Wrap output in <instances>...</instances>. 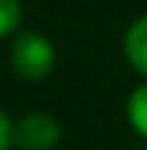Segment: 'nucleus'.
Masks as SVG:
<instances>
[{"instance_id": "obj_1", "label": "nucleus", "mask_w": 147, "mask_h": 150, "mask_svg": "<svg viewBox=\"0 0 147 150\" xmlns=\"http://www.w3.org/2000/svg\"><path fill=\"white\" fill-rule=\"evenodd\" d=\"M9 67L18 80H28V83L49 77L52 67H55L52 40L37 31H18L9 43Z\"/></svg>"}, {"instance_id": "obj_2", "label": "nucleus", "mask_w": 147, "mask_h": 150, "mask_svg": "<svg viewBox=\"0 0 147 150\" xmlns=\"http://www.w3.org/2000/svg\"><path fill=\"white\" fill-rule=\"evenodd\" d=\"M61 141V122L46 110H31L16 122L12 144L18 150H52Z\"/></svg>"}, {"instance_id": "obj_3", "label": "nucleus", "mask_w": 147, "mask_h": 150, "mask_svg": "<svg viewBox=\"0 0 147 150\" xmlns=\"http://www.w3.org/2000/svg\"><path fill=\"white\" fill-rule=\"evenodd\" d=\"M123 52H126V61L141 77H147V16H138L129 25L126 40H123Z\"/></svg>"}, {"instance_id": "obj_4", "label": "nucleus", "mask_w": 147, "mask_h": 150, "mask_svg": "<svg viewBox=\"0 0 147 150\" xmlns=\"http://www.w3.org/2000/svg\"><path fill=\"white\" fill-rule=\"evenodd\" d=\"M126 113H129L132 129H135L141 138H147V83H144V86H138V89L129 95Z\"/></svg>"}, {"instance_id": "obj_5", "label": "nucleus", "mask_w": 147, "mask_h": 150, "mask_svg": "<svg viewBox=\"0 0 147 150\" xmlns=\"http://www.w3.org/2000/svg\"><path fill=\"white\" fill-rule=\"evenodd\" d=\"M22 25V3L18 0H0V37H9Z\"/></svg>"}, {"instance_id": "obj_6", "label": "nucleus", "mask_w": 147, "mask_h": 150, "mask_svg": "<svg viewBox=\"0 0 147 150\" xmlns=\"http://www.w3.org/2000/svg\"><path fill=\"white\" fill-rule=\"evenodd\" d=\"M12 132H16V122L0 110V150H9L12 147Z\"/></svg>"}]
</instances>
